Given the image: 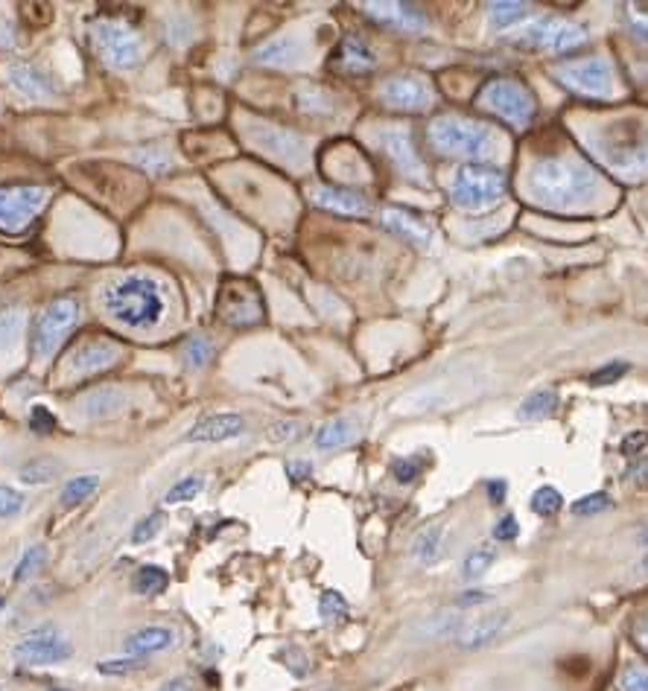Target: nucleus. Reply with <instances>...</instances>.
Wrapping results in <instances>:
<instances>
[{
    "instance_id": "obj_12",
    "label": "nucleus",
    "mask_w": 648,
    "mask_h": 691,
    "mask_svg": "<svg viewBox=\"0 0 648 691\" xmlns=\"http://www.w3.org/2000/svg\"><path fill=\"white\" fill-rule=\"evenodd\" d=\"M71 657V642L59 630L39 628L16 644V660L21 666H59Z\"/></svg>"
},
{
    "instance_id": "obj_44",
    "label": "nucleus",
    "mask_w": 648,
    "mask_h": 691,
    "mask_svg": "<svg viewBox=\"0 0 648 691\" xmlns=\"http://www.w3.org/2000/svg\"><path fill=\"white\" fill-rule=\"evenodd\" d=\"M305 435V423L301 421H278L269 426L266 437L272 441V444H287V441H296V437Z\"/></svg>"
},
{
    "instance_id": "obj_15",
    "label": "nucleus",
    "mask_w": 648,
    "mask_h": 691,
    "mask_svg": "<svg viewBox=\"0 0 648 691\" xmlns=\"http://www.w3.org/2000/svg\"><path fill=\"white\" fill-rule=\"evenodd\" d=\"M243 432H246V421H243L240 414L219 412L210 414V417H202L185 437L191 444H223V441L240 437Z\"/></svg>"
},
{
    "instance_id": "obj_8",
    "label": "nucleus",
    "mask_w": 648,
    "mask_h": 691,
    "mask_svg": "<svg viewBox=\"0 0 648 691\" xmlns=\"http://www.w3.org/2000/svg\"><path fill=\"white\" fill-rule=\"evenodd\" d=\"M560 85H567L573 94L593 96V100H610L614 96V64L608 59H582V62L558 64L555 68Z\"/></svg>"
},
{
    "instance_id": "obj_54",
    "label": "nucleus",
    "mask_w": 648,
    "mask_h": 691,
    "mask_svg": "<svg viewBox=\"0 0 648 691\" xmlns=\"http://www.w3.org/2000/svg\"><path fill=\"white\" fill-rule=\"evenodd\" d=\"M310 473H312L310 461H289L287 464V476L292 478V482H301V478H307Z\"/></svg>"
},
{
    "instance_id": "obj_29",
    "label": "nucleus",
    "mask_w": 648,
    "mask_h": 691,
    "mask_svg": "<svg viewBox=\"0 0 648 691\" xmlns=\"http://www.w3.org/2000/svg\"><path fill=\"white\" fill-rule=\"evenodd\" d=\"M555 409H558V398H555L553 391L541 389L523 400L521 409H517V417H521V421H541V417L555 414Z\"/></svg>"
},
{
    "instance_id": "obj_37",
    "label": "nucleus",
    "mask_w": 648,
    "mask_h": 691,
    "mask_svg": "<svg viewBox=\"0 0 648 691\" xmlns=\"http://www.w3.org/2000/svg\"><path fill=\"white\" fill-rule=\"evenodd\" d=\"M205 491V478L202 476H185L182 482H176V485L169 487L167 496H164V502L167 505H182V502H191L196 499L199 493Z\"/></svg>"
},
{
    "instance_id": "obj_14",
    "label": "nucleus",
    "mask_w": 648,
    "mask_h": 691,
    "mask_svg": "<svg viewBox=\"0 0 648 691\" xmlns=\"http://www.w3.org/2000/svg\"><path fill=\"white\" fill-rule=\"evenodd\" d=\"M508 621H512V612L505 610L488 612V616H476V619L462 621L453 639H456V644L464 648V651H480V648L494 642L496 636L508 628Z\"/></svg>"
},
{
    "instance_id": "obj_3",
    "label": "nucleus",
    "mask_w": 648,
    "mask_h": 691,
    "mask_svg": "<svg viewBox=\"0 0 648 691\" xmlns=\"http://www.w3.org/2000/svg\"><path fill=\"white\" fill-rule=\"evenodd\" d=\"M430 144L441 155L467 158L471 164H485V158H491L496 152V135L488 126L476 123V120L444 114V117L432 120Z\"/></svg>"
},
{
    "instance_id": "obj_55",
    "label": "nucleus",
    "mask_w": 648,
    "mask_h": 691,
    "mask_svg": "<svg viewBox=\"0 0 648 691\" xmlns=\"http://www.w3.org/2000/svg\"><path fill=\"white\" fill-rule=\"evenodd\" d=\"M158 691H193V683L187 677H178V680H169L167 685H161Z\"/></svg>"
},
{
    "instance_id": "obj_5",
    "label": "nucleus",
    "mask_w": 648,
    "mask_h": 691,
    "mask_svg": "<svg viewBox=\"0 0 648 691\" xmlns=\"http://www.w3.org/2000/svg\"><path fill=\"white\" fill-rule=\"evenodd\" d=\"M80 321V301L71 295L53 298L39 310V316L32 318L30 327V348L39 359L53 357L59 344L64 342V336L71 333Z\"/></svg>"
},
{
    "instance_id": "obj_43",
    "label": "nucleus",
    "mask_w": 648,
    "mask_h": 691,
    "mask_svg": "<svg viewBox=\"0 0 648 691\" xmlns=\"http://www.w3.org/2000/svg\"><path fill=\"white\" fill-rule=\"evenodd\" d=\"M608 508H610L608 493H587L585 499H578L576 505H573V514H576V517H596V514H601V510Z\"/></svg>"
},
{
    "instance_id": "obj_24",
    "label": "nucleus",
    "mask_w": 648,
    "mask_h": 691,
    "mask_svg": "<svg viewBox=\"0 0 648 691\" xmlns=\"http://www.w3.org/2000/svg\"><path fill=\"white\" fill-rule=\"evenodd\" d=\"M123 409H126V394L121 389H112V385L94 389L82 398V414L89 421H109V417H117Z\"/></svg>"
},
{
    "instance_id": "obj_51",
    "label": "nucleus",
    "mask_w": 648,
    "mask_h": 691,
    "mask_svg": "<svg viewBox=\"0 0 648 691\" xmlns=\"http://www.w3.org/2000/svg\"><path fill=\"white\" fill-rule=\"evenodd\" d=\"M30 426L35 432H53L56 430V417H53V412H48L44 405H32Z\"/></svg>"
},
{
    "instance_id": "obj_25",
    "label": "nucleus",
    "mask_w": 648,
    "mask_h": 691,
    "mask_svg": "<svg viewBox=\"0 0 648 691\" xmlns=\"http://www.w3.org/2000/svg\"><path fill=\"white\" fill-rule=\"evenodd\" d=\"M374 64H377L374 50H371L366 41L357 39V35H348V39L342 41V48H339V53H337L339 71L369 73V71H374Z\"/></svg>"
},
{
    "instance_id": "obj_34",
    "label": "nucleus",
    "mask_w": 648,
    "mask_h": 691,
    "mask_svg": "<svg viewBox=\"0 0 648 691\" xmlns=\"http://www.w3.org/2000/svg\"><path fill=\"white\" fill-rule=\"evenodd\" d=\"M210 353H214V348H210L205 336H193V339L185 342V348H182V359H185V365L191 371H202V368L208 365Z\"/></svg>"
},
{
    "instance_id": "obj_22",
    "label": "nucleus",
    "mask_w": 648,
    "mask_h": 691,
    "mask_svg": "<svg viewBox=\"0 0 648 691\" xmlns=\"http://www.w3.org/2000/svg\"><path fill=\"white\" fill-rule=\"evenodd\" d=\"M312 202L325 210H333V214L342 216H366L371 210L369 199L357 190H348V187H319L312 193Z\"/></svg>"
},
{
    "instance_id": "obj_23",
    "label": "nucleus",
    "mask_w": 648,
    "mask_h": 691,
    "mask_svg": "<svg viewBox=\"0 0 648 691\" xmlns=\"http://www.w3.org/2000/svg\"><path fill=\"white\" fill-rule=\"evenodd\" d=\"M380 223H383V228H389L392 234H398V237H403L407 243H412V246H430V239H432V230L430 225H424L418 216L407 214V210H401V207H389V210H383L380 214Z\"/></svg>"
},
{
    "instance_id": "obj_56",
    "label": "nucleus",
    "mask_w": 648,
    "mask_h": 691,
    "mask_svg": "<svg viewBox=\"0 0 648 691\" xmlns=\"http://www.w3.org/2000/svg\"><path fill=\"white\" fill-rule=\"evenodd\" d=\"M141 164H144L146 169H153V173H164V167H167L169 161L158 158V155H150V158H141Z\"/></svg>"
},
{
    "instance_id": "obj_57",
    "label": "nucleus",
    "mask_w": 648,
    "mask_h": 691,
    "mask_svg": "<svg viewBox=\"0 0 648 691\" xmlns=\"http://www.w3.org/2000/svg\"><path fill=\"white\" fill-rule=\"evenodd\" d=\"M505 491H508V485H505V482H488L491 502H503L505 499Z\"/></svg>"
},
{
    "instance_id": "obj_9",
    "label": "nucleus",
    "mask_w": 648,
    "mask_h": 691,
    "mask_svg": "<svg viewBox=\"0 0 648 691\" xmlns=\"http://www.w3.org/2000/svg\"><path fill=\"white\" fill-rule=\"evenodd\" d=\"M480 103L503 117L512 126H526L535 117V96L528 94V87L514 80H491L480 91Z\"/></svg>"
},
{
    "instance_id": "obj_2",
    "label": "nucleus",
    "mask_w": 648,
    "mask_h": 691,
    "mask_svg": "<svg viewBox=\"0 0 648 691\" xmlns=\"http://www.w3.org/2000/svg\"><path fill=\"white\" fill-rule=\"evenodd\" d=\"M528 187L549 207H573L596 190V175L569 158H541L528 169Z\"/></svg>"
},
{
    "instance_id": "obj_18",
    "label": "nucleus",
    "mask_w": 648,
    "mask_h": 691,
    "mask_svg": "<svg viewBox=\"0 0 648 691\" xmlns=\"http://www.w3.org/2000/svg\"><path fill=\"white\" fill-rule=\"evenodd\" d=\"M219 310L228 324H257L264 318V307H260V298H257L255 289L237 287L225 289L223 301H219Z\"/></svg>"
},
{
    "instance_id": "obj_40",
    "label": "nucleus",
    "mask_w": 648,
    "mask_h": 691,
    "mask_svg": "<svg viewBox=\"0 0 648 691\" xmlns=\"http://www.w3.org/2000/svg\"><path fill=\"white\" fill-rule=\"evenodd\" d=\"M24 312L21 310H7L0 316V344L3 348H16L18 336L24 333Z\"/></svg>"
},
{
    "instance_id": "obj_10",
    "label": "nucleus",
    "mask_w": 648,
    "mask_h": 691,
    "mask_svg": "<svg viewBox=\"0 0 648 691\" xmlns=\"http://www.w3.org/2000/svg\"><path fill=\"white\" fill-rule=\"evenodd\" d=\"M91 30H94L96 50L109 68L128 71L141 62V39L132 27H126L123 21H96Z\"/></svg>"
},
{
    "instance_id": "obj_45",
    "label": "nucleus",
    "mask_w": 648,
    "mask_h": 691,
    "mask_svg": "<svg viewBox=\"0 0 648 691\" xmlns=\"http://www.w3.org/2000/svg\"><path fill=\"white\" fill-rule=\"evenodd\" d=\"M24 510V496L16 487L0 485V519H12Z\"/></svg>"
},
{
    "instance_id": "obj_27",
    "label": "nucleus",
    "mask_w": 648,
    "mask_h": 691,
    "mask_svg": "<svg viewBox=\"0 0 648 691\" xmlns=\"http://www.w3.org/2000/svg\"><path fill=\"white\" fill-rule=\"evenodd\" d=\"M353 437H357L353 423L348 417H333V421L321 423L319 430H316V446L319 450H337V446L351 444Z\"/></svg>"
},
{
    "instance_id": "obj_39",
    "label": "nucleus",
    "mask_w": 648,
    "mask_h": 691,
    "mask_svg": "<svg viewBox=\"0 0 648 691\" xmlns=\"http://www.w3.org/2000/svg\"><path fill=\"white\" fill-rule=\"evenodd\" d=\"M319 616L328 621V625L330 621L348 619V601L342 598V592H337V589H328V592H321Z\"/></svg>"
},
{
    "instance_id": "obj_30",
    "label": "nucleus",
    "mask_w": 648,
    "mask_h": 691,
    "mask_svg": "<svg viewBox=\"0 0 648 691\" xmlns=\"http://www.w3.org/2000/svg\"><path fill=\"white\" fill-rule=\"evenodd\" d=\"M169 584V575L161 569V566H141L132 578V589H135L137 596H158L164 592Z\"/></svg>"
},
{
    "instance_id": "obj_49",
    "label": "nucleus",
    "mask_w": 648,
    "mask_h": 691,
    "mask_svg": "<svg viewBox=\"0 0 648 691\" xmlns=\"http://www.w3.org/2000/svg\"><path fill=\"white\" fill-rule=\"evenodd\" d=\"M625 374H628V362H610V365L599 368V371L590 377V382L593 385H610V382L623 380Z\"/></svg>"
},
{
    "instance_id": "obj_41",
    "label": "nucleus",
    "mask_w": 648,
    "mask_h": 691,
    "mask_svg": "<svg viewBox=\"0 0 648 691\" xmlns=\"http://www.w3.org/2000/svg\"><path fill=\"white\" fill-rule=\"evenodd\" d=\"M44 560H48V548L44 546H30L21 555V560H18L16 566V580H30L32 575L39 573L41 566H44Z\"/></svg>"
},
{
    "instance_id": "obj_58",
    "label": "nucleus",
    "mask_w": 648,
    "mask_h": 691,
    "mask_svg": "<svg viewBox=\"0 0 648 691\" xmlns=\"http://www.w3.org/2000/svg\"><path fill=\"white\" fill-rule=\"evenodd\" d=\"M631 478L634 482H640V485H648V461H642V464L631 467Z\"/></svg>"
},
{
    "instance_id": "obj_63",
    "label": "nucleus",
    "mask_w": 648,
    "mask_h": 691,
    "mask_svg": "<svg viewBox=\"0 0 648 691\" xmlns=\"http://www.w3.org/2000/svg\"><path fill=\"white\" fill-rule=\"evenodd\" d=\"M0 691H3V683H0Z\"/></svg>"
},
{
    "instance_id": "obj_19",
    "label": "nucleus",
    "mask_w": 648,
    "mask_h": 691,
    "mask_svg": "<svg viewBox=\"0 0 648 691\" xmlns=\"http://www.w3.org/2000/svg\"><path fill=\"white\" fill-rule=\"evenodd\" d=\"M366 12L371 18H377L380 24L394 27V30H407V32H421L426 30V16L415 3H366Z\"/></svg>"
},
{
    "instance_id": "obj_16",
    "label": "nucleus",
    "mask_w": 648,
    "mask_h": 691,
    "mask_svg": "<svg viewBox=\"0 0 648 691\" xmlns=\"http://www.w3.org/2000/svg\"><path fill=\"white\" fill-rule=\"evenodd\" d=\"M380 144H383L385 155L392 158L394 167L401 169L407 178H412V182L418 184L426 182V169L424 164H421V158H418L409 132H401V128H398V132H383V135H380Z\"/></svg>"
},
{
    "instance_id": "obj_21",
    "label": "nucleus",
    "mask_w": 648,
    "mask_h": 691,
    "mask_svg": "<svg viewBox=\"0 0 648 691\" xmlns=\"http://www.w3.org/2000/svg\"><path fill=\"white\" fill-rule=\"evenodd\" d=\"M9 85L16 87V91H21L24 96H30V100H48V96H53V82H50V76L44 71H39L35 64L30 62H12L9 64Z\"/></svg>"
},
{
    "instance_id": "obj_4",
    "label": "nucleus",
    "mask_w": 648,
    "mask_h": 691,
    "mask_svg": "<svg viewBox=\"0 0 648 691\" xmlns=\"http://www.w3.org/2000/svg\"><path fill=\"white\" fill-rule=\"evenodd\" d=\"M505 196V175L491 164H464L453 175L450 199L462 210H488Z\"/></svg>"
},
{
    "instance_id": "obj_31",
    "label": "nucleus",
    "mask_w": 648,
    "mask_h": 691,
    "mask_svg": "<svg viewBox=\"0 0 648 691\" xmlns=\"http://www.w3.org/2000/svg\"><path fill=\"white\" fill-rule=\"evenodd\" d=\"M441 546H444V528H441V525H432V528H424V532L418 534L415 543H412V555H415L421 564H432V560H439Z\"/></svg>"
},
{
    "instance_id": "obj_26",
    "label": "nucleus",
    "mask_w": 648,
    "mask_h": 691,
    "mask_svg": "<svg viewBox=\"0 0 648 691\" xmlns=\"http://www.w3.org/2000/svg\"><path fill=\"white\" fill-rule=\"evenodd\" d=\"M298 50H301L298 39H292V35H284V39L269 41V44H264V48L257 50L255 62L269 64V68H287V64H292L298 59Z\"/></svg>"
},
{
    "instance_id": "obj_17",
    "label": "nucleus",
    "mask_w": 648,
    "mask_h": 691,
    "mask_svg": "<svg viewBox=\"0 0 648 691\" xmlns=\"http://www.w3.org/2000/svg\"><path fill=\"white\" fill-rule=\"evenodd\" d=\"M121 362V348L109 339H91L82 342L80 348L71 353V368L76 374H96Z\"/></svg>"
},
{
    "instance_id": "obj_52",
    "label": "nucleus",
    "mask_w": 648,
    "mask_h": 691,
    "mask_svg": "<svg viewBox=\"0 0 648 691\" xmlns=\"http://www.w3.org/2000/svg\"><path fill=\"white\" fill-rule=\"evenodd\" d=\"M517 534H521V525H517V517H503L500 523L494 525V537L496 540H517Z\"/></svg>"
},
{
    "instance_id": "obj_1",
    "label": "nucleus",
    "mask_w": 648,
    "mask_h": 691,
    "mask_svg": "<svg viewBox=\"0 0 648 691\" xmlns=\"http://www.w3.org/2000/svg\"><path fill=\"white\" fill-rule=\"evenodd\" d=\"M105 312L128 330H155L164 321V289L146 275H126L103 289Z\"/></svg>"
},
{
    "instance_id": "obj_46",
    "label": "nucleus",
    "mask_w": 648,
    "mask_h": 691,
    "mask_svg": "<svg viewBox=\"0 0 648 691\" xmlns=\"http://www.w3.org/2000/svg\"><path fill=\"white\" fill-rule=\"evenodd\" d=\"M628 27L640 41H648V7L646 3H628Z\"/></svg>"
},
{
    "instance_id": "obj_47",
    "label": "nucleus",
    "mask_w": 648,
    "mask_h": 691,
    "mask_svg": "<svg viewBox=\"0 0 648 691\" xmlns=\"http://www.w3.org/2000/svg\"><path fill=\"white\" fill-rule=\"evenodd\" d=\"M161 525H164V517L161 514H150V517H144L141 523L135 525V532H132V543H150L155 537V534L161 532Z\"/></svg>"
},
{
    "instance_id": "obj_59",
    "label": "nucleus",
    "mask_w": 648,
    "mask_h": 691,
    "mask_svg": "<svg viewBox=\"0 0 648 691\" xmlns=\"http://www.w3.org/2000/svg\"><path fill=\"white\" fill-rule=\"evenodd\" d=\"M637 639H640V644L648 651V616L640 621V628H637Z\"/></svg>"
},
{
    "instance_id": "obj_32",
    "label": "nucleus",
    "mask_w": 648,
    "mask_h": 691,
    "mask_svg": "<svg viewBox=\"0 0 648 691\" xmlns=\"http://www.w3.org/2000/svg\"><path fill=\"white\" fill-rule=\"evenodd\" d=\"M494 560H496L494 546H476L473 551H467V557H464L462 578L464 580H480L482 575L488 573Z\"/></svg>"
},
{
    "instance_id": "obj_42",
    "label": "nucleus",
    "mask_w": 648,
    "mask_h": 691,
    "mask_svg": "<svg viewBox=\"0 0 648 691\" xmlns=\"http://www.w3.org/2000/svg\"><path fill=\"white\" fill-rule=\"evenodd\" d=\"M424 473V458L421 455H409V458H398L392 464V476L394 482H401V485H409V482H415L418 476Z\"/></svg>"
},
{
    "instance_id": "obj_38",
    "label": "nucleus",
    "mask_w": 648,
    "mask_h": 691,
    "mask_svg": "<svg viewBox=\"0 0 648 691\" xmlns=\"http://www.w3.org/2000/svg\"><path fill=\"white\" fill-rule=\"evenodd\" d=\"M56 473H59V467L53 464V461L39 458L21 467V482H24V485H48V482L56 478Z\"/></svg>"
},
{
    "instance_id": "obj_6",
    "label": "nucleus",
    "mask_w": 648,
    "mask_h": 691,
    "mask_svg": "<svg viewBox=\"0 0 648 691\" xmlns=\"http://www.w3.org/2000/svg\"><path fill=\"white\" fill-rule=\"evenodd\" d=\"M599 155L623 173H648V126L614 123L599 141Z\"/></svg>"
},
{
    "instance_id": "obj_35",
    "label": "nucleus",
    "mask_w": 648,
    "mask_h": 691,
    "mask_svg": "<svg viewBox=\"0 0 648 691\" xmlns=\"http://www.w3.org/2000/svg\"><path fill=\"white\" fill-rule=\"evenodd\" d=\"M96 487H100V478L96 476L71 478V482H68V485H64V491H62V505H68V508H71V505H80V502L89 499Z\"/></svg>"
},
{
    "instance_id": "obj_36",
    "label": "nucleus",
    "mask_w": 648,
    "mask_h": 691,
    "mask_svg": "<svg viewBox=\"0 0 648 691\" xmlns=\"http://www.w3.org/2000/svg\"><path fill=\"white\" fill-rule=\"evenodd\" d=\"M260 144L272 152H298L301 149V137L287 132V128H264L260 132Z\"/></svg>"
},
{
    "instance_id": "obj_48",
    "label": "nucleus",
    "mask_w": 648,
    "mask_h": 691,
    "mask_svg": "<svg viewBox=\"0 0 648 691\" xmlns=\"http://www.w3.org/2000/svg\"><path fill=\"white\" fill-rule=\"evenodd\" d=\"M623 691H648V666H631L625 668L623 683H619Z\"/></svg>"
},
{
    "instance_id": "obj_20",
    "label": "nucleus",
    "mask_w": 648,
    "mask_h": 691,
    "mask_svg": "<svg viewBox=\"0 0 648 691\" xmlns=\"http://www.w3.org/2000/svg\"><path fill=\"white\" fill-rule=\"evenodd\" d=\"M178 636L176 630L164 628V625H146V628L135 630V633L128 636L126 644H123V651L128 657H135V660H144V657H153V653H164L169 648H176Z\"/></svg>"
},
{
    "instance_id": "obj_7",
    "label": "nucleus",
    "mask_w": 648,
    "mask_h": 691,
    "mask_svg": "<svg viewBox=\"0 0 648 691\" xmlns=\"http://www.w3.org/2000/svg\"><path fill=\"white\" fill-rule=\"evenodd\" d=\"M50 190L41 184H9L0 187V230L24 234L48 207Z\"/></svg>"
},
{
    "instance_id": "obj_53",
    "label": "nucleus",
    "mask_w": 648,
    "mask_h": 691,
    "mask_svg": "<svg viewBox=\"0 0 648 691\" xmlns=\"http://www.w3.org/2000/svg\"><path fill=\"white\" fill-rule=\"evenodd\" d=\"M646 446H648V432H631V435L623 437V453L625 455L642 453Z\"/></svg>"
},
{
    "instance_id": "obj_60",
    "label": "nucleus",
    "mask_w": 648,
    "mask_h": 691,
    "mask_svg": "<svg viewBox=\"0 0 648 691\" xmlns=\"http://www.w3.org/2000/svg\"><path fill=\"white\" fill-rule=\"evenodd\" d=\"M491 596H485V592H476V596H464L462 598V605H482V601H488Z\"/></svg>"
},
{
    "instance_id": "obj_61",
    "label": "nucleus",
    "mask_w": 648,
    "mask_h": 691,
    "mask_svg": "<svg viewBox=\"0 0 648 691\" xmlns=\"http://www.w3.org/2000/svg\"><path fill=\"white\" fill-rule=\"evenodd\" d=\"M12 44V30L9 27H0V48H9Z\"/></svg>"
},
{
    "instance_id": "obj_28",
    "label": "nucleus",
    "mask_w": 648,
    "mask_h": 691,
    "mask_svg": "<svg viewBox=\"0 0 648 691\" xmlns=\"http://www.w3.org/2000/svg\"><path fill=\"white\" fill-rule=\"evenodd\" d=\"M528 16H532V7L517 3V0H500V3H491L488 7L491 27H496V30H508V27L521 24L523 18Z\"/></svg>"
},
{
    "instance_id": "obj_11",
    "label": "nucleus",
    "mask_w": 648,
    "mask_h": 691,
    "mask_svg": "<svg viewBox=\"0 0 648 691\" xmlns=\"http://www.w3.org/2000/svg\"><path fill=\"white\" fill-rule=\"evenodd\" d=\"M521 41L546 53H569L585 44L587 32L567 18H537L526 27Z\"/></svg>"
},
{
    "instance_id": "obj_62",
    "label": "nucleus",
    "mask_w": 648,
    "mask_h": 691,
    "mask_svg": "<svg viewBox=\"0 0 648 691\" xmlns=\"http://www.w3.org/2000/svg\"><path fill=\"white\" fill-rule=\"evenodd\" d=\"M640 573L648 575V551H646V555H642V560H640Z\"/></svg>"
},
{
    "instance_id": "obj_13",
    "label": "nucleus",
    "mask_w": 648,
    "mask_h": 691,
    "mask_svg": "<svg viewBox=\"0 0 648 691\" xmlns=\"http://www.w3.org/2000/svg\"><path fill=\"white\" fill-rule=\"evenodd\" d=\"M380 100L398 112H426L435 103V91L424 76L403 73V76H392L380 85Z\"/></svg>"
},
{
    "instance_id": "obj_50",
    "label": "nucleus",
    "mask_w": 648,
    "mask_h": 691,
    "mask_svg": "<svg viewBox=\"0 0 648 691\" xmlns=\"http://www.w3.org/2000/svg\"><path fill=\"white\" fill-rule=\"evenodd\" d=\"M141 666H144L141 660L126 657V660H103L96 666V671H100V674H132V671H137Z\"/></svg>"
},
{
    "instance_id": "obj_33",
    "label": "nucleus",
    "mask_w": 648,
    "mask_h": 691,
    "mask_svg": "<svg viewBox=\"0 0 648 691\" xmlns=\"http://www.w3.org/2000/svg\"><path fill=\"white\" fill-rule=\"evenodd\" d=\"M560 505H564V496H560V491H555V487H537L535 493H532V499H528V508H532V514H537V517H553V514H558Z\"/></svg>"
}]
</instances>
